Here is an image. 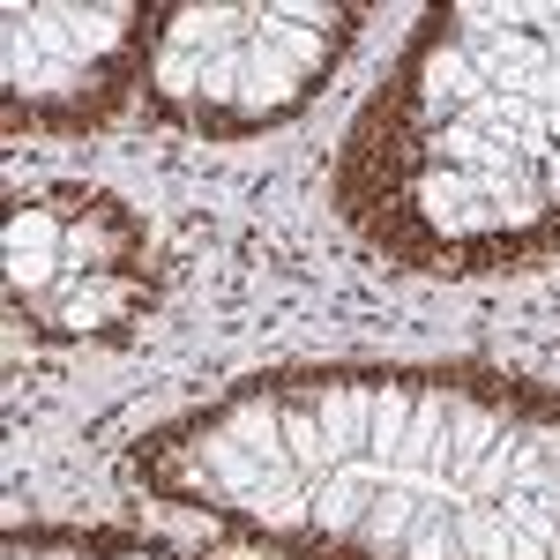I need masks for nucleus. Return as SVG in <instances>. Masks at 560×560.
Returning <instances> with one entry per match:
<instances>
[{"mask_svg": "<svg viewBox=\"0 0 560 560\" xmlns=\"http://www.w3.org/2000/svg\"><path fill=\"white\" fill-rule=\"evenodd\" d=\"M158 306L150 224L105 187H31L8 210V314L45 345H128Z\"/></svg>", "mask_w": 560, "mask_h": 560, "instance_id": "obj_4", "label": "nucleus"}, {"mask_svg": "<svg viewBox=\"0 0 560 560\" xmlns=\"http://www.w3.org/2000/svg\"><path fill=\"white\" fill-rule=\"evenodd\" d=\"M337 210L411 269L560 247V8H433L337 158Z\"/></svg>", "mask_w": 560, "mask_h": 560, "instance_id": "obj_2", "label": "nucleus"}, {"mask_svg": "<svg viewBox=\"0 0 560 560\" xmlns=\"http://www.w3.org/2000/svg\"><path fill=\"white\" fill-rule=\"evenodd\" d=\"M135 478L284 560H560V388L501 366L247 374Z\"/></svg>", "mask_w": 560, "mask_h": 560, "instance_id": "obj_1", "label": "nucleus"}, {"mask_svg": "<svg viewBox=\"0 0 560 560\" xmlns=\"http://www.w3.org/2000/svg\"><path fill=\"white\" fill-rule=\"evenodd\" d=\"M366 31V8H158L150 38V105L158 120L240 142L284 128L322 97L351 38Z\"/></svg>", "mask_w": 560, "mask_h": 560, "instance_id": "obj_3", "label": "nucleus"}, {"mask_svg": "<svg viewBox=\"0 0 560 560\" xmlns=\"http://www.w3.org/2000/svg\"><path fill=\"white\" fill-rule=\"evenodd\" d=\"M8 128L15 135H90L150 75L158 8H8Z\"/></svg>", "mask_w": 560, "mask_h": 560, "instance_id": "obj_5", "label": "nucleus"}, {"mask_svg": "<svg viewBox=\"0 0 560 560\" xmlns=\"http://www.w3.org/2000/svg\"><path fill=\"white\" fill-rule=\"evenodd\" d=\"M8 560H179L120 530H8Z\"/></svg>", "mask_w": 560, "mask_h": 560, "instance_id": "obj_6", "label": "nucleus"}]
</instances>
